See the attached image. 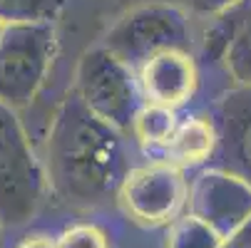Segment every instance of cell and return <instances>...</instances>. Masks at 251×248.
<instances>
[{
    "label": "cell",
    "instance_id": "6da1fadb",
    "mask_svg": "<svg viewBox=\"0 0 251 248\" xmlns=\"http://www.w3.org/2000/svg\"><path fill=\"white\" fill-rule=\"evenodd\" d=\"M48 189L70 208L92 211L117 203L129 164V147L120 129L97 119L70 92L52 119L45 147Z\"/></svg>",
    "mask_w": 251,
    "mask_h": 248
},
{
    "label": "cell",
    "instance_id": "7a4b0ae2",
    "mask_svg": "<svg viewBox=\"0 0 251 248\" xmlns=\"http://www.w3.org/2000/svg\"><path fill=\"white\" fill-rule=\"evenodd\" d=\"M45 169L32 154L15 110L0 102V226H25L45 199Z\"/></svg>",
    "mask_w": 251,
    "mask_h": 248
},
{
    "label": "cell",
    "instance_id": "3957f363",
    "mask_svg": "<svg viewBox=\"0 0 251 248\" xmlns=\"http://www.w3.org/2000/svg\"><path fill=\"white\" fill-rule=\"evenodd\" d=\"M102 47L137 69L164 50H192V25L184 10L164 3L139 5L107 30Z\"/></svg>",
    "mask_w": 251,
    "mask_h": 248
},
{
    "label": "cell",
    "instance_id": "277c9868",
    "mask_svg": "<svg viewBox=\"0 0 251 248\" xmlns=\"http://www.w3.org/2000/svg\"><path fill=\"white\" fill-rule=\"evenodd\" d=\"M55 55L52 23L3 25L0 32V102L20 110L38 94Z\"/></svg>",
    "mask_w": 251,
    "mask_h": 248
},
{
    "label": "cell",
    "instance_id": "5b68a950",
    "mask_svg": "<svg viewBox=\"0 0 251 248\" xmlns=\"http://www.w3.org/2000/svg\"><path fill=\"white\" fill-rule=\"evenodd\" d=\"M75 94L102 122L129 134L132 119L145 104L134 69L107 52L102 45L82 55L75 77Z\"/></svg>",
    "mask_w": 251,
    "mask_h": 248
},
{
    "label": "cell",
    "instance_id": "8992f818",
    "mask_svg": "<svg viewBox=\"0 0 251 248\" xmlns=\"http://www.w3.org/2000/svg\"><path fill=\"white\" fill-rule=\"evenodd\" d=\"M189 179L184 169L169 161L132 166L117 194L125 216L145 228L167 226L187 211Z\"/></svg>",
    "mask_w": 251,
    "mask_h": 248
},
{
    "label": "cell",
    "instance_id": "52a82bcc",
    "mask_svg": "<svg viewBox=\"0 0 251 248\" xmlns=\"http://www.w3.org/2000/svg\"><path fill=\"white\" fill-rule=\"evenodd\" d=\"M187 211L224 238L251 216V186L224 169H201L189 179Z\"/></svg>",
    "mask_w": 251,
    "mask_h": 248
},
{
    "label": "cell",
    "instance_id": "ba28073f",
    "mask_svg": "<svg viewBox=\"0 0 251 248\" xmlns=\"http://www.w3.org/2000/svg\"><path fill=\"white\" fill-rule=\"evenodd\" d=\"M217 127V152L209 166L224 169L251 186V87H231L209 112Z\"/></svg>",
    "mask_w": 251,
    "mask_h": 248
},
{
    "label": "cell",
    "instance_id": "9c48e42d",
    "mask_svg": "<svg viewBox=\"0 0 251 248\" xmlns=\"http://www.w3.org/2000/svg\"><path fill=\"white\" fill-rule=\"evenodd\" d=\"M134 77L139 85V94L150 104L182 112L194 102L199 92V65L192 50H164L145 60Z\"/></svg>",
    "mask_w": 251,
    "mask_h": 248
},
{
    "label": "cell",
    "instance_id": "30bf717a",
    "mask_svg": "<svg viewBox=\"0 0 251 248\" xmlns=\"http://www.w3.org/2000/svg\"><path fill=\"white\" fill-rule=\"evenodd\" d=\"M217 152V127L211 114H187L179 117L167 147L157 161H169L179 169H194L211 161Z\"/></svg>",
    "mask_w": 251,
    "mask_h": 248
},
{
    "label": "cell",
    "instance_id": "8fae6325",
    "mask_svg": "<svg viewBox=\"0 0 251 248\" xmlns=\"http://www.w3.org/2000/svg\"><path fill=\"white\" fill-rule=\"evenodd\" d=\"M179 117H182V114L174 112V110H167V107H159V104L145 102L139 107V112L134 114V119H132L129 134L137 139V144L145 149L147 154H154L159 159V154L167 147L172 132L176 129Z\"/></svg>",
    "mask_w": 251,
    "mask_h": 248
},
{
    "label": "cell",
    "instance_id": "7c38bea8",
    "mask_svg": "<svg viewBox=\"0 0 251 248\" xmlns=\"http://www.w3.org/2000/svg\"><path fill=\"white\" fill-rule=\"evenodd\" d=\"M226 35V47H224V65L229 77L241 85L251 87V18H226L219 27Z\"/></svg>",
    "mask_w": 251,
    "mask_h": 248
},
{
    "label": "cell",
    "instance_id": "4fadbf2b",
    "mask_svg": "<svg viewBox=\"0 0 251 248\" xmlns=\"http://www.w3.org/2000/svg\"><path fill=\"white\" fill-rule=\"evenodd\" d=\"M219 241L222 236L189 211L169 221L164 233V248H217Z\"/></svg>",
    "mask_w": 251,
    "mask_h": 248
},
{
    "label": "cell",
    "instance_id": "5bb4252c",
    "mask_svg": "<svg viewBox=\"0 0 251 248\" xmlns=\"http://www.w3.org/2000/svg\"><path fill=\"white\" fill-rule=\"evenodd\" d=\"M65 0H0V25L55 23Z\"/></svg>",
    "mask_w": 251,
    "mask_h": 248
},
{
    "label": "cell",
    "instance_id": "9a60e30c",
    "mask_svg": "<svg viewBox=\"0 0 251 248\" xmlns=\"http://www.w3.org/2000/svg\"><path fill=\"white\" fill-rule=\"evenodd\" d=\"M60 248H112V241L97 224H75L57 236Z\"/></svg>",
    "mask_w": 251,
    "mask_h": 248
},
{
    "label": "cell",
    "instance_id": "2e32d148",
    "mask_svg": "<svg viewBox=\"0 0 251 248\" xmlns=\"http://www.w3.org/2000/svg\"><path fill=\"white\" fill-rule=\"evenodd\" d=\"M239 3H244V0H187L189 10L197 15H224Z\"/></svg>",
    "mask_w": 251,
    "mask_h": 248
},
{
    "label": "cell",
    "instance_id": "e0dca14e",
    "mask_svg": "<svg viewBox=\"0 0 251 248\" xmlns=\"http://www.w3.org/2000/svg\"><path fill=\"white\" fill-rule=\"evenodd\" d=\"M217 248H251V216L241 226H236L231 233H226Z\"/></svg>",
    "mask_w": 251,
    "mask_h": 248
},
{
    "label": "cell",
    "instance_id": "ac0fdd59",
    "mask_svg": "<svg viewBox=\"0 0 251 248\" xmlns=\"http://www.w3.org/2000/svg\"><path fill=\"white\" fill-rule=\"evenodd\" d=\"M15 248H60V246H57V236H48V233H30V236H25Z\"/></svg>",
    "mask_w": 251,
    "mask_h": 248
},
{
    "label": "cell",
    "instance_id": "d6986e66",
    "mask_svg": "<svg viewBox=\"0 0 251 248\" xmlns=\"http://www.w3.org/2000/svg\"><path fill=\"white\" fill-rule=\"evenodd\" d=\"M226 18H251V0H244L236 8H231L229 13H224Z\"/></svg>",
    "mask_w": 251,
    "mask_h": 248
},
{
    "label": "cell",
    "instance_id": "ffe728a7",
    "mask_svg": "<svg viewBox=\"0 0 251 248\" xmlns=\"http://www.w3.org/2000/svg\"><path fill=\"white\" fill-rule=\"evenodd\" d=\"M0 32H3V25H0Z\"/></svg>",
    "mask_w": 251,
    "mask_h": 248
},
{
    "label": "cell",
    "instance_id": "44dd1931",
    "mask_svg": "<svg viewBox=\"0 0 251 248\" xmlns=\"http://www.w3.org/2000/svg\"><path fill=\"white\" fill-rule=\"evenodd\" d=\"M0 233H3V226H0Z\"/></svg>",
    "mask_w": 251,
    "mask_h": 248
}]
</instances>
